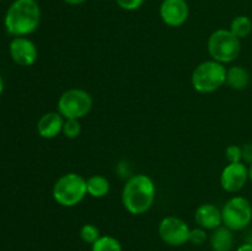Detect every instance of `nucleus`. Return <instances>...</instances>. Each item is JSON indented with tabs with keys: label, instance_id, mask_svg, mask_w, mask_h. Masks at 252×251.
<instances>
[{
	"label": "nucleus",
	"instance_id": "20e7f679",
	"mask_svg": "<svg viewBox=\"0 0 252 251\" xmlns=\"http://www.w3.org/2000/svg\"><path fill=\"white\" fill-rule=\"evenodd\" d=\"M226 83V68L224 64L209 59L199 63L191 75L192 88L199 94H212Z\"/></svg>",
	"mask_w": 252,
	"mask_h": 251
},
{
	"label": "nucleus",
	"instance_id": "4468645a",
	"mask_svg": "<svg viewBox=\"0 0 252 251\" xmlns=\"http://www.w3.org/2000/svg\"><path fill=\"white\" fill-rule=\"evenodd\" d=\"M209 243L213 251H231L235 245L234 231L226 228L225 225H220L219 228L212 230Z\"/></svg>",
	"mask_w": 252,
	"mask_h": 251
},
{
	"label": "nucleus",
	"instance_id": "bb28decb",
	"mask_svg": "<svg viewBox=\"0 0 252 251\" xmlns=\"http://www.w3.org/2000/svg\"><path fill=\"white\" fill-rule=\"evenodd\" d=\"M2 91H4V80H2L1 75H0V96H1Z\"/></svg>",
	"mask_w": 252,
	"mask_h": 251
},
{
	"label": "nucleus",
	"instance_id": "1a4fd4ad",
	"mask_svg": "<svg viewBox=\"0 0 252 251\" xmlns=\"http://www.w3.org/2000/svg\"><path fill=\"white\" fill-rule=\"evenodd\" d=\"M220 186L228 193H238L249 181V165L245 162H228L221 170Z\"/></svg>",
	"mask_w": 252,
	"mask_h": 251
},
{
	"label": "nucleus",
	"instance_id": "7ed1b4c3",
	"mask_svg": "<svg viewBox=\"0 0 252 251\" xmlns=\"http://www.w3.org/2000/svg\"><path fill=\"white\" fill-rule=\"evenodd\" d=\"M52 196L59 206L71 208L85 199L88 196L86 180L76 172L64 174L54 182Z\"/></svg>",
	"mask_w": 252,
	"mask_h": 251
},
{
	"label": "nucleus",
	"instance_id": "412c9836",
	"mask_svg": "<svg viewBox=\"0 0 252 251\" xmlns=\"http://www.w3.org/2000/svg\"><path fill=\"white\" fill-rule=\"evenodd\" d=\"M207 240H208V233H207L206 229L201 228V226H196V228L189 230V243H191L192 245L201 246L203 245Z\"/></svg>",
	"mask_w": 252,
	"mask_h": 251
},
{
	"label": "nucleus",
	"instance_id": "39448f33",
	"mask_svg": "<svg viewBox=\"0 0 252 251\" xmlns=\"http://www.w3.org/2000/svg\"><path fill=\"white\" fill-rule=\"evenodd\" d=\"M207 48L211 59L225 65L235 62L240 56L241 39L229 29H218L209 36Z\"/></svg>",
	"mask_w": 252,
	"mask_h": 251
},
{
	"label": "nucleus",
	"instance_id": "9b49d317",
	"mask_svg": "<svg viewBox=\"0 0 252 251\" xmlns=\"http://www.w3.org/2000/svg\"><path fill=\"white\" fill-rule=\"evenodd\" d=\"M159 14L166 26L180 27L189 19V7L186 0H162Z\"/></svg>",
	"mask_w": 252,
	"mask_h": 251
},
{
	"label": "nucleus",
	"instance_id": "6e6552de",
	"mask_svg": "<svg viewBox=\"0 0 252 251\" xmlns=\"http://www.w3.org/2000/svg\"><path fill=\"white\" fill-rule=\"evenodd\" d=\"M191 228L184 219L175 216H167L160 220L158 226V233L160 239L166 245L179 248L189 243V236Z\"/></svg>",
	"mask_w": 252,
	"mask_h": 251
},
{
	"label": "nucleus",
	"instance_id": "a211bd4d",
	"mask_svg": "<svg viewBox=\"0 0 252 251\" xmlns=\"http://www.w3.org/2000/svg\"><path fill=\"white\" fill-rule=\"evenodd\" d=\"M91 251H123L122 244L117 238L111 235H101L91 245Z\"/></svg>",
	"mask_w": 252,
	"mask_h": 251
},
{
	"label": "nucleus",
	"instance_id": "f257e3e1",
	"mask_svg": "<svg viewBox=\"0 0 252 251\" xmlns=\"http://www.w3.org/2000/svg\"><path fill=\"white\" fill-rule=\"evenodd\" d=\"M41 22V7L37 0H14L7 7L4 26L12 37H27Z\"/></svg>",
	"mask_w": 252,
	"mask_h": 251
},
{
	"label": "nucleus",
	"instance_id": "aec40b11",
	"mask_svg": "<svg viewBox=\"0 0 252 251\" xmlns=\"http://www.w3.org/2000/svg\"><path fill=\"white\" fill-rule=\"evenodd\" d=\"M62 133L68 139H75V138H78L81 133L80 120H74V118H66V120H64Z\"/></svg>",
	"mask_w": 252,
	"mask_h": 251
},
{
	"label": "nucleus",
	"instance_id": "f8f14e48",
	"mask_svg": "<svg viewBox=\"0 0 252 251\" xmlns=\"http://www.w3.org/2000/svg\"><path fill=\"white\" fill-rule=\"evenodd\" d=\"M194 220L197 226L208 230H214L223 225L221 209L213 203H203L197 207L194 212Z\"/></svg>",
	"mask_w": 252,
	"mask_h": 251
},
{
	"label": "nucleus",
	"instance_id": "0eeeda50",
	"mask_svg": "<svg viewBox=\"0 0 252 251\" xmlns=\"http://www.w3.org/2000/svg\"><path fill=\"white\" fill-rule=\"evenodd\" d=\"M223 225L233 231L248 228L252 221V204L246 197L233 196L221 208Z\"/></svg>",
	"mask_w": 252,
	"mask_h": 251
},
{
	"label": "nucleus",
	"instance_id": "9d476101",
	"mask_svg": "<svg viewBox=\"0 0 252 251\" xmlns=\"http://www.w3.org/2000/svg\"><path fill=\"white\" fill-rule=\"evenodd\" d=\"M9 53L12 61L20 66H31L38 58V49L27 37H14L9 44Z\"/></svg>",
	"mask_w": 252,
	"mask_h": 251
},
{
	"label": "nucleus",
	"instance_id": "a878e982",
	"mask_svg": "<svg viewBox=\"0 0 252 251\" xmlns=\"http://www.w3.org/2000/svg\"><path fill=\"white\" fill-rule=\"evenodd\" d=\"M63 1L68 5H74V6H76V5L84 4V2H86L88 0H63Z\"/></svg>",
	"mask_w": 252,
	"mask_h": 251
},
{
	"label": "nucleus",
	"instance_id": "4be33fe9",
	"mask_svg": "<svg viewBox=\"0 0 252 251\" xmlns=\"http://www.w3.org/2000/svg\"><path fill=\"white\" fill-rule=\"evenodd\" d=\"M225 159L228 160V162L243 161V147L236 144L229 145L225 149Z\"/></svg>",
	"mask_w": 252,
	"mask_h": 251
},
{
	"label": "nucleus",
	"instance_id": "f03ea898",
	"mask_svg": "<svg viewBox=\"0 0 252 251\" xmlns=\"http://www.w3.org/2000/svg\"><path fill=\"white\" fill-rule=\"evenodd\" d=\"M157 198V185L148 175H133L122 188V204L128 213L140 216L149 211Z\"/></svg>",
	"mask_w": 252,
	"mask_h": 251
},
{
	"label": "nucleus",
	"instance_id": "393cba45",
	"mask_svg": "<svg viewBox=\"0 0 252 251\" xmlns=\"http://www.w3.org/2000/svg\"><path fill=\"white\" fill-rule=\"evenodd\" d=\"M236 251H252V243H245L239 246Z\"/></svg>",
	"mask_w": 252,
	"mask_h": 251
},
{
	"label": "nucleus",
	"instance_id": "c756f323",
	"mask_svg": "<svg viewBox=\"0 0 252 251\" xmlns=\"http://www.w3.org/2000/svg\"><path fill=\"white\" fill-rule=\"evenodd\" d=\"M2 1V0H0V2H1Z\"/></svg>",
	"mask_w": 252,
	"mask_h": 251
},
{
	"label": "nucleus",
	"instance_id": "423d86ee",
	"mask_svg": "<svg viewBox=\"0 0 252 251\" xmlns=\"http://www.w3.org/2000/svg\"><path fill=\"white\" fill-rule=\"evenodd\" d=\"M94 100L90 94L84 89H68L64 91L57 102V111L64 118L81 120L93 110Z\"/></svg>",
	"mask_w": 252,
	"mask_h": 251
},
{
	"label": "nucleus",
	"instance_id": "c85d7f7f",
	"mask_svg": "<svg viewBox=\"0 0 252 251\" xmlns=\"http://www.w3.org/2000/svg\"><path fill=\"white\" fill-rule=\"evenodd\" d=\"M149 251H155V250H149Z\"/></svg>",
	"mask_w": 252,
	"mask_h": 251
},
{
	"label": "nucleus",
	"instance_id": "dca6fc26",
	"mask_svg": "<svg viewBox=\"0 0 252 251\" xmlns=\"http://www.w3.org/2000/svg\"><path fill=\"white\" fill-rule=\"evenodd\" d=\"M88 194L93 198H103L111 189L110 181L103 175H93L86 180Z\"/></svg>",
	"mask_w": 252,
	"mask_h": 251
},
{
	"label": "nucleus",
	"instance_id": "cd10ccee",
	"mask_svg": "<svg viewBox=\"0 0 252 251\" xmlns=\"http://www.w3.org/2000/svg\"><path fill=\"white\" fill-rule=\"evenodd\" d=\"M249 180L252 182V164L249 165Z\"/></svg>",
	"mask_w": 252,
	"mask_h": 251
},
{
	"label": "nucleus",
	"instance_id": "6ab92c4d",
	"mask_svg": "<svg viewBox=\"0 0 252 251\" xmlns=\"http://www.w3.org/2000/svg\"><path fill=\"white\" fill-rule=\"evenodd\" d=\"M79 236H80L81 240L85 244H89V245H93L96 240L101 236L100 229L95 225V224H84L80 228V231H79Z\"/></svg>",
	"mask_w": 252,
	"mask_h": 251
},
{
	"label": "nucleus",
	"instance_id": "b1692460",
	"mask_svg": "<svg viewBox=\"0 0 252 251\" xmlns=\"http://www.w3.org/2000/svg\"><path fill=\"white\" fill-rule=\"evenodd\" d=\"M243 162L252 164V143H246L243 147Z\"/></svg>",
	"mask_w": 252,
	"mask_h": 251
},
{
	"label": "nucleus",
	"instance_id": "ddd939ff",
	"mask_svg": "<svg viewBox=\"0 0 252 251\" xmlns=\"http://www.w3.org/2000/svg\"><path fill=\"white\" fill-rule=\"evenodd\" d=\"M64 120L65 118L58 111L44 113L37 122V133L39 137L44 138V139H53V138L58 137L63 130Z\"/></svg>",
	"mask_w": 252,
	"mask_h": 251
},
{
	"label": "nucleus",
	"instance_id": "5701e85b",
	"mask_svg": "<svg viewBox=\"0 0 252 251\" xmlns=\"http://www.w3.org/2000/svg\"><path fill=\"white\" fill-rule=\"evenodd\" d=\"M116 4L126 11H135L144 4V0H116Z\"/></svg>",
	"mask_w": 252,
	"mask_h": 251
},
{
	"label": "nucleus",
	"instance_id": "f3484780",
	"mask_svg": "<svg viewBox=\"0 0 252 251\" xmlns=\"http://www.w3.org/2000/svg\"><path fill=\"white\" fill-rule=\"evenodd\" d=\"M229 30L238 38H246L248 36H250L252 32V20L246 15H239V16H235L231 20Z\"/></svg>",
	"mask_w": 252,
	"mask_h": 251
},
{
	"label": "nucleus",
	"instance_id": "2eb2a0df",
	"mask_svg": "<svg viewBox=\"0 0 252 251\" xmlns=\"http://www.w3.org/2000/svg\"><path fill=\"white\" fill-rule=\"evenodd\" d=\"M251 80L250 73L241 65H233L226 69V85L233 90H244L249 86Z\"/></svg>",
	"mask_w": 252,
	"mask_h": 251
}]
</instances>
